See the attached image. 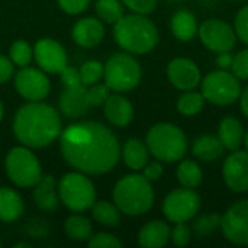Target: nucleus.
Instances as JSON below:
<instances>
[{
  "label": "nucleus",
  "instance_id": "nucleus-1",
  "mask_svg": "<svg viewBox=\"0 0 248 248\" xmlns=\"http://www.w3.org/2000/svg\"><path fill=\"white\" fill-rule=\"evenodd\" d=\"M65 161L86 174H105L119 161L121 147L115 134L97 122L68 126L60 138Z\"/></svg>",
  "mask_w": 248,
  "mask_h": 248
},
{
  "label": "nucleus",
  "instance_id": "nucleus-2",
  "mask_svg": "<svg viewBox=\"0 0 248 248\" xmlns=\"http://www.w3.org/2000/svg\"><path fill=\"white\" fill-rule=\"evenodd\" d=\"M16 138L26 147L42 148L52 144L61 135V122L57 110L39 102L23 105L13 122Z\"/></svg>",
  "mask_w": 248,
  "mask_h": 248
},
{
  "label": "nucleus",
  "instance_id": "nucleus-3",
  "mask_svg": "<svg viewBox=\"0 0 248 248\" xmlns=\"http://www.w3.org/2000/svg\"><path fill=\"white\" fill-rule=\"evenodd\" d=\"M116 44L129 54H147L158 44V29L147 15H124L113 28Z\"/></svg>",
  "mask_w": 248,
  "mask_h": 248
},
{
  "label": "nucleus",
  "instance_id": "nucleus-4",
  "mask_svg": "<svg viewBox=\"0 0 248 248\" xmlns=\"http://www.w3.org/2000/svg\"><path fill=\"white\" fill-rule=\"evenodd\" d=\"M113 202L128 217H141L154 205V190L151 182L142 174L124 176L113 189Z\"/></svg>",
  "mask_w": 248,
  "mask_h": 248
},
{
  "label": "nucleus",
  "instance_id": "nucleus-5",
  "mask_svg": "<svg viewBox=\"0 0 248 248\" xmlns=\"http://www.w3.org/2000/svg\"><path fill=\"white\" fill-rule=\"evenodd\" d=\"M145 144L150 155L161 163H177L185 158L189 142L182 128L174 124L161 122L150 128Z\"/></svg>",
  "mask_w": 248,
  "mask_h": 248
},
{
  "label": "nucleus",
  "instance_id": "nucleus-6",
  "mask_svg": "<svg viewBox=\"0 0 248 248\" xmlns=\"http://www.w3.org/2000/svg\"><path fill=\"white\" fill-rule=\"evenodd\" d=\"M103 77L110 90L131 92L141 81V65L129 52H118L108 60Z\"/></svg>",
  "mask_w": 248,
  "mask_h": 248
},
{
  "label": "nucleus",
  "instance_id": "nucleus-7",
  "mask_svg": "<svg viewBox=\"0 0 248 248\" xmlns=\"http://www.w3.org/2000/svg\"><path fill=\"white\" fill-rule=\"evenodd\" d=\"M241 80L230 70H215L206 74L201 81V93L205 100L217 106H230L240 99Z\"/></svg>",
  "mask_w": 248,
  "mask_h": 248
},
{
  "label": "nucleus",
  "instance_id": "nucleus-8",
  "mask_svg": "<svg viewBox=\"0 0 248 248\" xmlns=\"http://www.w3.org/2000/svg\"><path fill=\"white\" fill-rule=\"evenodd\" d=\"M58 195L61 202L74 212L90 209L96 199L93 183L81 173L65 174L60 182Z\"/></svg>",
  "mask_w": 248,
  "mask_h": 248
},
{
  "label": "nucleus",
  "instance_id": "nucleus-9",
  "mask_svg": "<svg viewBox=\"0 0 248 248\" xmlns=\"http://www.w3.org/2000/svg\"><path fill=\"white\" fill-rule=\"evenodd\" d=\"M6 171L9 179L20 187L35 186L42 177L38 158L23 147H15L7 153Z\"/></svg>",
  "mask_w": 248,
  "mask_h": 248
},
{
  "label": "nucleus",
  "instance_id": "nucleus-10",
  "mask_svg": "<svg viewBox=\"0 0 248 248\" xmlns=\"http://www.w3.org/2000/svg\"><path fill=\"white\" fill-rule=\"evenodd\" d=\"M202 199L195 189L179 187L171 190L163 202V214L171 224L189 222L201 211Z\"/></svg>",
  "mask_w": 248,
  "mask_h": 248
},
{
  "label": "nucleus",
  "instance_id": "nucleus-11",
  "mask_svg": "<svg viewBox=\"0 0 248 248\" xmlns=\"http://www.w3.org/2000/svg\"><path fill=\"white\" fill-rule=\"evenodd\" d=\"M198 36L202 45L212 52H228L237 45V33L234 26L221 19H206L198 28Z\"/></svg>",
  "mask_w": 248,
  "mask_h": 248
},
{
  "label": "nucleus",
  "instance_id": "nucleus-12",
  "mask_svg": "<svg viewBox=\"0 0 248 248\" xmlns=\"http://www.w3.org/2000/svg\"><path fill=\"white\" fill-rule=\"evenodd\" d=\"M221 232L234 246H248V199L231 205L221 215Z\"/></svg>",
  "mask_w": 248,
  "mask_h": 248
},
{
  "label": "nucleus",
  "instance_id": "nucleus-13",
  "mask_svg": "<svg viewBox=\"0 0 248 248\" xmlns=\"http://www.w3.org/2000/svg\"><path fill=\"white\" fill-rule=\"evenodd\" d=\"M167 77L171 86L182 92L195 90L202 81L199 65L187 57L173 58L167 65Z\"/></svg>",
  "mask_w": 248,
  "mask_h": 248
},
{
  "label": "nucleus",
  "instance_id": "nucleus-14",
  "mask_svg": "<svg viewBox=\"0 0 248 248\" xmlns=\"http://www.w3.org/2000/svg\"><path fill=\"white\" fill-rule=\"evenodd\" d=\"M222 179L234 193L248 192V153L235 150L222 164Z\"/></svg>",
  "mask_w": 248,
  "mask_h": 248
},
{
  "label": "nucleus",
  "instance_id": "nucleus-15",
  "mask_svg": "<svg viewBox=\"0 0 248 248\" xmlns=\"http://www.w3.org/2000/svg\"><path fill=\"white\" fill-rule=\"evenodd\" d=\"M19 94L29 102H39L49 93L48 77L36 68H22L15 77Z\"/></svg>",
  "mask_w": 248,
  "mask_h": 248
},
{
  "label": "nucleus",
  "instance_id": "nucleus-16",
  "mask_svg": "<svg viewBox=\"0 0 248 248\" xmlns=\"http://www.w3.org/2000/svg\"><path fill=\"white\" fill-rule=\"evenodd\" d=\"M35 60L38 65L46 73H61V70L67 65V54L61 44L54 39L44 38L35 44Z\"/></svg>",
  "mask_w": 248,
  "mask_h": 248
},
{
  "label": "nucleus",
  "instance_id": "nucleus-17",
  "mask_svg": "<svg viewBox=\"0 0 248 248\" xmlns=\"http://www.w3.org/2000/svg\"><path fill=\"white\" fill-rule=\"evenodd\" d=\"M87 87L84 84L65 87L60 97V109L68 118H80L89 110V102L86 94Z\"/></svg>",
  "mask_w": 248,
  "mask_h": 248
},
{
  "label": "nucleus",
  "instance_id": "nucleus-18",
  "mask_svg": "<svg viewBox=\"0 0 248 248\" xmlns=\"http://www.w3.org/2000/svg\"><path fill=\"white\" fill-rule=\"evenodd\" d=\"M103 106L106 119L115 126H126L134 119L132 103L121 94H110Z\"/></svg>",
  "mask_w": 248,
  "mask_h": 248
},
{
  "label": "nucleus",
  "instance_id": "nucleus-19",
  "mask_svg": "<svg viewBox=\"0 0 248 248\" xmlns=\"http://www.w3.org/2000/svg\"><path fill=\"white\" fill-rule=\"evenodd\" d=\"M170 234L171 228L166 221H150L141 228L138 234V244L144 248L166 247L170 241Z\"/></svg>",
  "mask_w": 248,
  "mask_h": 248
},
{
  "label": "nucleus",
  "instance_id": "nucleus-20",
  "mask_svg": "<svg viewBox=\"0 0 248 248\" xmlns=\"http://www.w3.org/2000/svg\"><path fill=\"white\" fill-rule=\"evenodd\" d=\"M105 36V28L100 20L94 17H84L78 20L73 28V39L84 46L90 48L97 45Z\"/></svg>",
  "mask_w": 248,
  "mask_h": 248
},
{
  "label": "nucleus",
  "instance_id": "nucleus-21",
  "mask_svg": "<svg viewBox=\"0 0 248 248\" xmlns=\"http://www.w3.org/2000/svg\"><path fill=\"white\" fill-rule=\"evenodd\" d=\"M170 28L176 39L180 42H189L198 35V20L196 16L187 9H179L174 12L170 20Z\"/></svg>",
  "mask_w": 248,
  "mask_h": 248
},
{
  "label": "nucleus",
  "instance_id": "nucleus-22",
  "mask_svg": "<svg viewBox=\"0 0 248 248\" xmlns=\"http://www.w3.org/2000/svg\"><path fill=\"white\" fill-rule=\"evenodd\" d=\"M244 128L235 116H225L218 126V138L228 151L240 150L244 141Z\"/></svg>",
  "mask_w": 248,
  "mask_h": 248
},
{
  "label": "nucleus",
  "instance_id": "nucleus-23",
  "mask_svg": "<svg viewBox=\"0 0 248 248\" xmlns=\"http://www.w3.org/2000/svg\"><path fill=\"white\" fill-rule=\"evenodd\" d=\"M225 153L222 142L218 135H202L196 138L192 144V154L196 160L203 163H211L221 158Z\"/></svg>",
  "mask_w": 248,
  "mask_h": 248
},
{
  "label": "nucleus",
  "instance_id": "nucleus-24",
  "mask_svg": "<svg viewBox=\"0 0 248 248\" xmlns=\"http://www.w3.org/2000/svg\"><path fill=\"white\" fill-rule=\"evenodd\" d=\"M122 157H124L125 164L131 170L140 171L148 163L150 151H148V147L145 142H142L138 138H131L125 142V145L122 148Z\"/></svg>",
  "mask_w": 248,
  "mask_h": 248
},
{
  "label": "nucleus",
  "instance_id": "nucleus-25",
  "mask_svg": "<svg viewBox=\"0 0 248 248\" xmlns=\"http://www.w3.org/2000/svg\"><path fill=\"white\" fill-rule=\"evenodd\" d=\"M33 199L42 211H54L58 205L55 180L52 176H42L35 185Z\"/></svg>",
  "mask_w": 248,
  "mask_h": 248
},
{
  "label": "nucleus",
  "instance_id": "nucleus-26",
  "mask_svg": "<svg viewBox=\"0 0 248 248\" xmlns=\"http://www.w3.org/2000/svg\"><path fill=\"white\" fill-rule=\"evenodd\" d=\"M23 212L22 198L9 187H0V221L13 222Z\"/></svg>",
  "mask_w": 248,
  "mask_h": 248
},
{
  "label": "nucleus",
  "instance_id": "nucleus-27",
  "mask_svg": "<svg viewBox=\"0 0 248 248\" xmlns=\"http://www.w3.org/2000/svg\"><path fill=\"white\" fill-rule=\"evenodd\" d=\"M177 182L187 189H198L203 182V170L193 160H180L176 170Z\"/></svg>",
  "mask_w": 248,
  "mask_h": 248
},
{
  "label": "nucleus",
  "instance_id": "nucleus-28",
  "mask_svg": "<svg viewBox=\"0 0 248 248\" xmlns=\"http://www.w3.org/2000/svg\"><path fill=\"white\" fill-rule=\"evenodd\" d=\"M64 230L68 238L74 241H89L92 234V224L86 217L71 215L64 222Z\"/></svg>",
  "mask_w": 248,
  "mask_h": 248
},
{
  "label": "nucleus",
  "instance_id": "nucleus-29",
  "mask_svg": "<svg viewBox=\"0 0 248 248\" xmlns=\"http://www.w3.org/2000/svg\"><path fill=\"white\" fill-rule=\"evenodd\" d=\"M205 97L201 92L196 90H187L180 94V97L176 102V109L183 116H195L198 115L203 106H205Z\"/></svg>",
  "mask_w": 248,
  "mask_h": 248
},
{
  "label": "nucleus",
  "instance_id": "nucleus-30",
  "mask_svg": "<svg viewBox=\"0 0 248 248\" xmlns=\"http://www.w3.org/2000/svg\"><path fill=\"white\" fill-rule=\"evenodd\" d=\"M92 215L99 224L106 227H116L121 222V211L116 205L108 201L94 202L92 206Z\"/></svg>",
  "mask_w": 248,
  "mask_h": 248
},
{
  "label": "nucleus",
  "instance_id": "nucleus-31",
  "mask_svg": "<svg viewBox=\"0 0 248 248\" xmlns=\"http://www.w3.org/2000/svg\"><path fill=\"white\" fill-rule=\"evenodd\" d=\"M221 228V215L219 214H208L201 215L193 221L192 232L198 238H209Z\"/></svg>",
  "mask_w": 248,
  "mask_h": 248
},
{
  "label": "nucleus",
  "instance_id": "nucleus-32",
  "mask_svg": "<svg viewBox=\"0 0 248 248\" xmlns=\"http://www.w3.org/2000/svg\"><path fill=\"white\" fill-rule=\"evenodd\" d=\"M96 13L100 20L106 23H116L124 16V6L121 0H97Z\"/></svg>",
  "mask_w": 248,
  "mask_h": 248
},
{
  "label": "nucleus",
  "instance_id": "nucleus-33",
  "mask_svg": "<svg viewBox=\"0 0 248 248\" xmlns=\"http://www.w3.org/2000/svg\"><path fill=\"white\" fill-rule=\"evenodd\" d=\"M80 78L81 83L84 86H92L96 84L105 73V67L100 61H86L81 67H80Z\"/></svg>",
  "mask_w": 248,
  "mask_h": 248
},
{
  "label": "nucleus",
  "instance_id": "nucleus-34",
  "mask_svg": "<svg viewBox=\"0 0 248 248\" xmlns=\"http://www.w3.org/2000/svg\"><path fill=\"white\" fill-rule=\"evenodd\" d=\"M33 57V49L26 41H16L10 46V60L19 67H26Z\"/></svg>",
  "mask_w": 248,
  "mask_h": 248
},
{
  "label": "nucleus",
  "instance_id": "nucleus-35",
  "mask_svg": "<svg viewBox=\"0 0 248 248\" xmlns=\"http://www.w3.org/2000/svg\"><path fill=\"white\" fill-rule=\"evenodd\" d=\"M230 71L241 81H248V48L234 55Z\"/></svg>",
  "mask_w": 248,
  "mask_h": 248
},
{
  "label": "nucleus",
  "instance_id": "nucleus-36",
  "mask_svg": "<svg viewBox=\"0 0 248 248\" xmlns=\"http://www.w3.org/2000/svg\"><path fill=\"white\" fill-rule=\"evenodd\" d=\"M192 228L187 225V222H179L171 230L170 240L176 247H186L192 241Z\"/></svg>",
  "mask_w": 248,
  "mask_h": 248
},
{
  "label": "nucleus",
  "instance_id": "nucleus-37",
  "mask_svg": "<svg viewBox=\"0 0 248 248\" xmlns=\"http://www.w3.org/2000/svg\"><path fill=\"white\" fill-rule=\"evenodd\" d=\"M86 94H87L89 106H102L110 96V89L106 84L96 83V84H92V87L86 90Z\"/></svg>",
  "mask_w": 248,
  "mask_h": 248
},
{
  "label": "nucleus",
  "instance_id": "nucleus-38",
  "mask_svg": "<svg viewBox=\"0 0 248 248\" xmlns=\"http://www.w3.org/2000/svg\"><path fill=\"white\" fill-rule=\"evenodd\" d=\"M234 29H235V33H237V38L243 44L248 45V4L241 7L238 10V13L235 15Z\"/></svg>",
  "mask_w": 248,
  "mask_h": 248
},
{
  "label": "nucleus",
  "instance_id": "nucleus-39",
  "mask_svg": "<svg viewBox=\"0 0 248 248\" xmlns=\"http://www.w3.org/2000/svg\"><path fill=\"white\" fill-rule=\"evenodd\" d=\"M89 247L90 248H121L122 243L112 234L108 232H100L96 235H92L89 240Z\"/></svg>",
  "mask_w": 248,
  "mask_h": 248
},
{
  "label": "nucleus",
  "instance_id": "nucleus-40",
  "mask_svg": "<svg viewBox=\"0 0 248 248\" xmlns=\"http://www.w3.org/2000/svg\"><path fill=\"white\" fill-rule=\"evenodd\" d=\"M126 7H129L134 13L150 15L155 10L158 0H121Z\"/></svg>",
  "mask_w": 248,
  "mask_h": 248
},
{
  "label": "nucleus",
  "instance_id": "nucleus-41",
  "mask_svg": "<svg viewBox=\"0 0 248 248\" xmlns=\"http://www.w3.org/2000/svg\"><path fill=\"white\" fill-rule=\"evenodd\" d=\"M61 80L62 83L65 84V87H74V86H80L83 84L81 83V78H80V71L74 67H64L61 70Z\"/></svg>",
  "mask_w": 248,
  "mask_h": 248
},
{
  "label": "nucleus",
  "instance_id": "nucleus-42",
  "mask_svg": "<svg viewBox=\"0 0 248 248\" xmlns=\"http://www.w3.org/2000/svg\"><path fill=\"white\" fill-rule=\"evenodd\" d=\"M164 173V167L161 164V161H153V163H147L145 167L142 169V176L148 180V182H157Z\"/></svg>",
  "mask_w": 248,
  "mask_h": 248
},
{
  "label": "nucleus",
  "instance_id": "nucleus-43",
  "mask_svg": "<svg viewBox=\"0 0 248 248\" xmlns=\"http://www.w3.org/2000/svg\"><path fill=\"white\" fill-rule=\"evenodd\" d=\"M90 0H58L60 7L71 15H77L80 12H83L87 6H89Z\"/></svg>",
  "mask_w": 248,
  "mask_h": 248
},
{
  "label": "nucleus",
  "instance_id": "nucleus-44",
  "mask_svg": "<svg viewBox=\"0 0 248 248\" xmlns=\"http://www.w3.org/2000/svg\"><path fill=\"white\" fill-rule=\"evenodd\" d=\"M13 76V64L9 58L0 55V83H6Z\"/></svg>",
  "mask_w": 248,
  "mask_h": 248
},
{
  "label": "nucleus",
  "instance_id": "nucleus-45",
  "mask_svg": "<svg viewBox=\"0 0 248 248\" xmlns=\"http://www.w3.org/2000/svg\"><path fill=\"white\" fill-rule=\"evenodd\" d=\"M232 58L234 55L231 54V51L228 52H219L218 57H217V64L221 70H230L231 68V64H232Z\"/></svg>",
  "mask_w": 248,
  "mask_h": 248
},
{
  "label": "nucleus",
  "instance_id": "nucleus-46",
  "mask_svg": "<svg viewBox=\"0 0 248 248\" xmlns=\"http://www.w3.org/2000/svg\"><path fill=\"white\" fill-rule=\"evenodd\" d=\"M240 108H241V112L244 113V116L248 118V84L241 90V94H240Z\"/></svg>",
  "mask_w": 248,
  "mask_h": 248
},
{
  "label": "nucleus",
  "instance_id": "nucleus-47",
  "mask_svg": "<svg viewBox=\"0 0 248 248\" xmlns=\"http://www.w3.org/2000/svg\"><path fill=\"white\" fill-rule=\"evenodd\" d=\"M243 145L246 147V151L248 153V129L244 132V141H243Z\"/></svg>",
  "mask_w": 248,
  "mask_h": 248
},
{
  "label": "nucleus",
  "instance_id": "nucleus-48",
  "mask_svg": "<svg viewBox=\"0 0 248 248\" xmlns=\"http://www.w3.org/2000/svg\"><path fill=\"white\" fill-rule=\"evenodd\" d=\"M15 247H16V248H19V247H31V246H29V244H26V243H19V244H16Z\"/></svg>",
  "mask_w": 248,
  "mask_h": 248
},
{
  "label": "nucleus",
  "instance_id": "nucleus-49",
  "mask_svg": "<svg viewBox=\"0 0 248 248\" xmlns=\"http://www.w3.org/2000/svg\"><path fill=\"white\" fill-rule=\"evenodd\" d=\"M1 118H3V105L0 102V121H1Z\"/></svg>",
  "mask_w": 248,
  "mask_h": 248
},
{
  "label": "nucleus",
  "instance_id": "nucleus-50",
  "mask_svg": "<svg viewBox=\"0 0 248 248\" xmlns=\"http://www.w3.org/2000/svg\"><path fill=\"white\" fill-rule=\"evenodd\" d=\"M167 1H171V3H179V1H183V0H167Z\"/></svg>",
  "mask_w": 248,
  "mask_h": 248
},
{
  "label": "nucleus",
  "instance_id": "nucleus-51",
  "mask_svg": "<svg viewBox=\"0 0 248 248\" xmlns=\"http://www.w3.org/2000/svg\"><path fill=\"white\" fill-rule=\"evenodd\" d=\"M0 247H1V241H0Z\"/></svg>",
  "mask_w": 248,
  "mask_h": 248
},
{
  "label": "nucleus",
  "instance_id": "nucleus-52",
  "mask_svg": "<svg viewBox=\"0 0 248 248\" xmlns=\"http://www.w3.org/2000/svg\"><path fill=\"white\" fill-rule=\"evenodd\" d=\"M232 1H237V0H232Z\"/></svg>",
  "mask_w": 248,
  "mask_h": 248
}]
</instances>
